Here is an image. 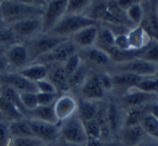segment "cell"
I'll use <instances>...</instances> for the list:
<instances>
[{
	"label": "cell",
	"instance_id": "obj_8",
	"mask_svg": "<svg viewBox=\"0 0 158 146\" xmlns=\"http://www.w3.org/2000/svg\"><path fill=\"white\" fill-rule=\"evenodd\" d=\"M77 51V47L72 42V40L68 38L62 41L60 44H57L54 49L48 52L47 54L40 56L38 60H36L34 63L44 64V65H49L53 63L63 64L70 55L75 54Z\"/></svg>",
	"mask_w": 158,
	"mask_h": 146
},
{
	"label": "cell",
	"instance_id": "obj_36",
	"mask_svg": "<svg viewBox=\"0 0 158 146\" xmlns=\"http://www.w3.org/2000/svg\"><path fill=\"white\" fill-rule=\"evenodd\" d=\"M82 63H84V62H82V59L79 53H75V54L70 55V56L63 63V68H64V70H65V74H66V76H67V78L70 75L74 74V73L81 66Z\"/></svg>",
	"mask_w": 158,
	"mask_h": 146
},
{
	"label": "cell",
	"instance_id": "obj_10",
	"mask_svg": "<svg viewBox=\"0 0 158 146\" xmlns=\"http://www.w3.org/2000/svg\"><path fill=\"white\" fill-rule=\"evenodd\" d=\"M5 56L9 63L10 68L18 69V72L22 68L26 67L31 63L26 46L21 44V42H15V44L8 47Z\"/></svg>",
	"mask_w": 158,
	"mask_h": 146
},
{
	"label": "cell",
	"instance_id": "obj_34",
	"mask_svg": "<svg viewBox=\"0 0 158 146\" xmlns=\"http://www.w3.org/2000/svg\"><path fill=\"white\" fill-rule=\"evenodd\" d=\"M88 77L89 76L87 74V68L82 63L81 66L74 74L68 77V89L69 88H81V86L84 85Z\"/></svg>",
	"mask_w": 158,
	"mask_h": 146
},
{
	"label": "cell",
	"instance_id": "obj_39",
	"mask_svg": "<svg viewBox=\"0 0 158 146\" xmlns=\"http://www.w3.org/2000/svg\"><path fill=\"white\" fill-rule=\"evenodd\" d=\"M84 124L87 135H88V140H98V141L101 140V129H100L97 120H89L87 122H84Z\"/></svg>",
	"mask_w": 158,
	"mask_h": 146
},
{
	"label": "cell",
	"instance_id": "obj_3",
	"mask_svg": "<svg viewBox=\"0 0 158 146\" xmlns=\"http://www.w3.org/2000/svg\"><path fill=\"white\" fill-rule=\"evenodd\" d=\"M65 39H68V38L56 37L50 34H39L36 37L29 39L25 46L28 51L31 63H34L40 56L50 52L52 49H54L57 44H60Z\"/></svg>",
	"mask_w": 158,
	"mask_h": 146
},
{
	"label": "cell",
	"instance_id": "obj_61",
	"mask_svg": "<svg viewBox=\"0 0 158 146\" xmlns=\"http://www.w3.org/2000/svg\"><path fill=\"white\" fill-rule=\"evenodd\" d=\"M0 1H2V0H0Z\"/></svg>",
	"mask_w": 158,
	"mask_h": 146
},
{
	"label": "cell",
	"instance_id": "obj_28",
	"mask_svg": "<svg viewBox=\"0 0 158 146\" xmlns=\"http://www.w3.org/2000/svg\"><path fill=\"white\" fill-rule=\"evenodd\" d=\"M9 130L11 137H31L34 136L29 126L28 119H16L9 122ZM35 137V136H34Z\"/></svg>",
	"mask_w": 158,
	"mask_h": 146
},
{
	"label": "cell",
	"instance_id": "obj_60",
	"mask_svg": "<svg viewBox=\"0 0 158 146\" xmlns=\"http://www.w3.org/2000/svg\"><path fill=\"white\" fill-rule=\"evenodd\" d=\"M0 89H1V85H0Z\"/></svg>",
	"mask_w": 158,
	"mask_h": 146
},
{
	"label": "cell",
	"instance_id": "obj_14",
	"mask_svg": "<svg viewBox=\"0 0 158 146\" xmlns=\"http://www.w3.org/2000/svg\"><path fill=\"white\" fill-rule=\"evenodd\" d=\"M98 33H99V26L91 25V26H87L75 33L74 35L70 36L69 39L77 48L88 49L91 47H94Z\"/></svg>",
	"mask_w": 158,
	"mask_h": 146
},
{
	"label": "cell",
	"instance_id": "obj_32",
	"mask_svg": "<svg viewBox=\"0 0 158 146\" xmlns=\"http://www.w3.org/2000/svg\"><path fill=\"white\" fill-rule=\"evenodd\" d=\"M134 89L142 92H146V93L158 94V77L156 76L143 77L139 81V83L135 86Z\"/></svg>",
	"mask_w": 158,
	"mask_h": 146
},
{
	"label": "cell",
	"instance_id": "obj_17",
	"mask_svg": "<svg viewBox=\"0 0 158 146\" xmlns=\"http://www.w3.org/2000/svg\"><path fill=\"white\" fill-rule=\"evenodd\" d=\"M119 141L125 146H138L147 137L141 126L123 127L119 132Z\"/></svg>",
	"mask_w": 158,
	"mask_h": 146
},
{
	"label": "cell",
	"instance_id": "obj_49",
	"mask_svg": "<svg viewBox=\"0 0 158 146\" xmlns=\"http://www.w3.org/2000/svg\"><path fill=\"white\" fill-rule=\"evenodd\" d=\"M21 2L27 3V5H31V6H36V7H41L44 8L47 1L48 0H19Z\"/></svg>",
	"mask_w": 158,
	"mask_h": 146
},
{
	"label": "cell",
	"instance_id": "obj_57",
	"mask_svg": "<svg viewBox=\"0 0 158 146\" xmlns=\"http://www.w3.org/2000/svg\"><path fill=\"white\" fill-rule=\"evenodd\" d=\"M2 25H6V24L2 22V20H1V19H0V26H2Z\"/></svg>",
	"mask_w": 158,
	"mask_h": 146
},
{
	"label": "cell",
	"instance_id": "obj_27",
	"mask_svg": "<svg viewBox=\"0 0 158 146\" xmlns=\"http://www.w3.org/2000/svg\"><path fill=\"white\" fill-rule=\"evenodd\" d=\"M149 106V105H148ZM148 106H138V107H130L128 108L127 113L123 118V126H140L142 119L149 114Z\"/></svg>",
	"mask_w": 158,
	"mask_h": 146
},
{
	"label": "cell",
	"instance_id": "obj_22",
	"mask_svg": "<svg viewBox=\"0 0 158 146\" xmlns=\"http://www.w3.org/2000/svg\"><path fill=\"white\" fill-rule=\"evenodd\" d=\"M94 47L110 54V51L115 48V34L107 26L99 27V33Z\"/></svg>",
	"mask_w": 158,
	"mask_h": 146
},
{
	"label": "cell",
	"instance_id": "obj_43",
	"mask_svg": "<svg viewBox=\"0 0 158 146\" xmlns=\"http://www.w3.org/2000/svg\"><path fill=\"white\" fill-rule=\"evenodd\" d=\"M35 85L37 88V92H40V93H59L53 86V83L47 78L37 81Z\"/></svg>",
	"mask_w": 158,
	"mask_h": 146
},
{
	"label": "cell",
	"instance_id": "obj_44",
	"mask_svg": "<svg viewBox=\"0 0 158 146\" xmlns=\"http://www.w3.org/2000/svg\"><path fill=\"white\" fill-rule=\"evenodd\" d=\"M57 93H40L37 92L38 106H47V105H53L55 100L57 98Z\"/></svg>",
	"mask_w": 158,
	"mask_h": 146
},
{
	"label": "cell",
	"instance_id": "obj_41",
	"mask_svg": "<svg viewBox=\"0 0 158 146\" xmlns=\"http://www.w3.org/2000/svg\"><path fill=\"white\" fill-rule=\"evenodd\" d=\"M19 42L12 31L7 25L0 26V44L1 46H11V44Z\"/></svg>",
	"mask_w": 158,
	"mask_h": 146
},
{
	"label": "cell",
	"instance_id": "obj_13",
	"mask_svg": "<svg viewBox=\"0 0 158 146\" xmlns=\"http://www.w3.org/2000/svg\"><path fill=\"white\" fill-rule=\"evenodd\" d=\"M158 102V94H151L146 92L139 91L136 89H130L127 93L123 96V103L130 107H138V106H148L153 103Z\"/></svg>",
	"mask_w": 158,
	"mask_h": 146
},
{
	"label": "cell",
	"instance_id": "obj_21",
	"mask_svg": "<svg viewBox=\"0 0 158 146\" xmlns=\"http://www.w3.org/2000/svg\"><path fill=\"white\" fill-rule=\"evenodd\" d=\"M82 50H84V53H82V55L80 54L81 59L87 60L97 66H106L112 61L107 53L102 51L101 49L97 48V47H91V48L82 49Z\"/></svg>",
	"mask_w": 158,
	"mask_h": 146
},
{
	"label": "cell",
	"instance_id": "obj_53",
	"mask_svg": "<svg viewBox=\"0 0 158 146\" xmlns=\"http://www.w3.org/2000/svg\"><path fill=\"white\" fill-rule=\"evenodd\" d=\"M59 146H87V144H76V143H70V142H66L61 140Z\"/></svg>",
	"mask_w": 158,
	"mask_h": 146
},
{
	"label": "cell",
	"instance_id": "obj_56",
	"mask_svg": "<svg viewBox=\"0 0 158 146\" xmlns=\"http://www.w3.org/2000/svg\"><path fill=\"white\" fill-rule=\"evenodd\" d=\"M42 146H55V144L54 143H46V144H44Z\"/></svg>",
	"mask_w": 158,
	"mask_h": 146
},
{
	"label": "cell",
	"instance_id": "obj_23",
	"mask_svg": "<svg viewBox=\"0 0 158 146\" xmlns=\"http://www.w3.org/2000/svg\"><path fill=\"white\" fill-rule=\"evenodd\" d=\"M110 77H112L113 87L126 88L127 90L135 88V86L139 83V81L143 78V77L128 74V73H114V74H110Z\"/></svg>",
	"mask_w": 158,
	"mask_h": 146
},
{
	"label": "cell",
	"instance_id": "obj_40",
	"mask_svg": "<svg viewBox=\"0 0 158 146\" xmlns=\"http://www.w3.org/2000/svg\"><path fill=\"white\" fill-rule=\"evenodd\" d=\"M44 142L36 139L34 136L31 137H12L9 146H42Z\"/></svg>",
	"mask_w": 158,
	"mask_h": 146
},
{
	"label": "cell",
	"instance_id": "obj_1",
	"mask_svg": "<svg viewBox=\"0 0 158 146\" xmlns=\"http://www.w3.org/2000/svg\"><path fill=\"white\" fill-rule=\"evenodd\" d=\"M44 8L27 5L19 0H2L0 1V19L6 25L31 18L42 16Z\"/></svg>",
	"mask_w": 158,
	"mask_h": 146
},
{
	"label": "cell",
	"instance_id": "obj_51",
	"mask_svg": "<svg viewBox=\"0 0 158 146\" xmlns=\"http://www.w3.org/2000/svg\"><path fill=\"white\" fill-rule=\"evenodd\" d=\"M148 111L153 117H155L158 120V102L153 103L148 106Z\"/></svg>",
	"mask_w": 158,
	"mask_h": 146
},
{
	"label": "cell",
	"instance_id": "obj_45",
	"mask_svg": "<svg viewBox=\"0 0 158 146\" xmlns=\"http://www.w3.org/2000/svg\"><path fill=\"white\" fill-rule=\"evenodd\" d=\"M115 49L119 51H128L130 49L129 40H128L127 34H120L115 36Z\"/></svg>",
	"mask_w": 158,
	"mask_h": 146
},
{
	"label": "cell",
	"instance_id": "obj_48",
	"mask_svg": "<svg viewBox=\"0 0 158 146\" xmlns=\"http://www.w3.org/2000/svg\"><path fill=\"white\" fill-rule=\"evenodd\" d=\"M9 69H10V66L7 59H6V56L5 55H0V75L9 72Z\"/></svg>",
	"mask_w": 158,
	"mask_h": 146
},
{
	"label": "cell",
	"instance_id": "obj_42",
	"mask_svg": "<svg viewBox=\"0 0 158 146\" xmlns=\"http://www.w3.org/2000/svg\"><path fill=\"white\" fill-rule=\"evenodd\" d=\"M11 139L12 137L9 130V122L0 121V146H9Z\"/></svg>",
	"mask_w": 158,
	"mask_h": 146
},
{
	"label": "cell",
	"instance_id": "obj_38",
	"mask_svg": "<svg viewBox=\"0 0 158 146\" xmlns=\"http://www.w3.org/2000/svg\"><path fill=\"white\" fill-rule=\"evenodd\" d=\"M21 101H22V104L27 114L28 111H33L38 106L37 92H24V93H21Z\"/></svg>",
	"mask_w": 158,
	"mask_h": 146
},
{
	"label": "cell",
	"instance_id": "obj_31",
	"mask_svg": "<svg viewBox=\"0 0 158 146\" xmlns=\"http://www.w3.org/2000/svg\"><path fill=\"white\" fill-rule=\"evenodd\" d=\"M0 95H2L5 98H7L9 102H11L13 105H15L23 113V115H26V111H25L24 106L22 104L21 101V93H19L18 91H15L14 89L7 86L1 85V89H0Z\"/></svg>",
	"mask_w": 158,
	"mask_h": 146
},
{
	"label": "cell",
	"instance_id": "obj_19",
	"mask_svg": "<svg viewBox=\"0 0 158 146\" xmlns=\"http://www.w3.org/2000/svg\"><path fill=\"white\" fill-rule=\"evenodd\" d=\"M106 120H107L108 128L112 135L119 134L123 126V119L121 117L119 108L114 103H110L106 105Z\"/></svg>",
	"mask_w": 158,
	"mask_h": 146
},
{
	"label": "cell",
	"instance_id": "obj_59",
	"mask_svg": "<svg viewBox=\"0 0 158 146\" xmlns=\"http://www.w3.org/2000/svg\"><path fill=\"white\" fill-rule=\"evenodd\" d=\"M156 12H157V16H158V5H157V9H156Z\"/></svg>",
	"mask_w": 158,
	"mask_h": 146
},
{
	"label": "cell",
	"instance_id": "obj_9",
	"mask_svg": "<svg viewBox=\"0 0 158 146\" xmlns=\"http://www.w3.org/2000/svg\"><path fill=\"white\" fill-rule=\"evenodd\" d=\"M28 122L33 135L44 144L54 143L60 136V123H50L35 119H28Z\"/></svg>",
	"mask_w": 158,
	"mask_h": 146
},
{
	"label": "cell",
	"instance_id": "obj_33",
	"mask_svg": "<svg viewBox=\"0 0 158 146\" xmlns=\"http://www.w3.org/2000/svg\"><path fill=\"white\" fill-rule=\"evenodd\" d=\"M126 16H127L129 23L132 26H138L141 24L144 16V10H143L142 3H138L126 10Z\"/></svg>",
	"mask_w": 158,
	"mask_h": 146
},
{
	"label": "cell",
	"instance_id": "obj_5",
	"mask_svg": "<svg viewBox=\"0 0 158 146\" xmlns=\"http://www.w3.org/2000/svg\"><path fill=\"white\" fill-rule=\"evenodd\" d=\"M67 0H48L41 16L42 34H48L66 14Z\"/></svg>",
	"mask_w": 158,
	"mask_h": 146
},
{
	"label": "cell",
	"instance_id": "obj_46",
	"mask_svg": "<svg viewBox=\"0 0 158 146\" xmlns=\"http://www.w3.org/2000/svg\"><path fill=\"white\" fill-rule=\"evenodd\" d=\"M98 78H99L100 85L103 88L104 91H110L113 89V82H112V77L110 74H100L98 75Z\"/></svg>",
	"mask_w": 158,
	"mask_h": 146
},
{
	"label": "cell",
	"instance_id": "obj_58",
	"mask_svg": "<svg viewBox=\"0 0 158 146\" xmlns=\"http://www.w3.org/2000/svg\"><path fill=\"white\" fill-rule=\"evenodd\" d=\"M156 77H158V68H157V72H156V75H155Z\"/></svg>",
	"mask_w": 158,
	"mask_h": 146
},
{
	"label": "cell",
	"instance_id": "obj_4",
	"mask_svg": "<svg viewBox=\"0 0 158 146\" xmlns=\"http://www.w3.org/2000/svg\"><path fill=\"white\" fill-rule=\"evenodd\" d=\"M60 136L61 140L70 143H88V135L85 129V124L77 115L60 122Z\"/></svg>",
	"mask_w": 158,
	"mask_h": 146
},
{
	"label": "cell",
	"instance_id": "obj_52",
	"mask_svg": "<svg viewBox=\"0 0 158 146\" xmlns=\"http://www.w3.org/2000/svg\"><path fill=\"white\" fill-rule=\"evenodd\" d=\"M138 146H158V141L147 136L146 139H145L141 144H139Z\"/></svg>",
	"mask_w": 158,
	"mask_h": 146
},
{
	"label": "cell",
	"instance_id": "obj_18",
	"mask_svg": "<svg viewBox=\"0 0 158 146\" xmlns=\"http://www.w3.org/2000/svg\"><path fill=\"white\" fill-rule=\"evenodd\" d=\"M127 37L129 40L130 49L135 51L143 50L152 40H154L141 25L131 27L127 33Z\"/></svg>",
	"mask_w": 158,
	"mask_h": 146
},
{
	"label": "cell",
	"instance_id": "obj_11",
	"mask_svg": "<svg viewBox=\"0 0 158 146\" xmlns=\"http://www.w3.org/2000/svg\"><path fill=\"white\" fill-rule=\"evenodd\" d=\"M0 85L12 88L19 93L37 92V88H36L35 83L27 80L19 72H10L9 70L5 74L0 75Z\"/></svg>",
	"mask_w": 158,
	"mask_h": 146
},
{
	"label": "cell",
	"instance_id": "obj_62",
	"mask_svg": "<svg viewBox=\"0 0 158 146\" xmlns=\"http://www.w3.org/2000/svg\"><path fill=\"white\" fill-rule=\"evenodd\" d=\"M157 2H158V0H157Z\"/></svg>",
	"mask_w": 158,
	"mask_h": 146
},
{
	"label": "cell",
	"instance_id": "obj_6",
	"mask_svg": "<svg viewBox=\"0 0 158 146\" xmlns=\"http://www.w3.org/2000/svg\"><path fill=\"white\" fill-rule=\"evenodd\" d=\"M157 68L158 65L156 64L147 62L141 57H136L121 63H116L114 69L115 73H128L140 77H148L155 76Z\"/></svg>",
	"mask_w": 158,
	"mask_h": 146
},
{
	"label": "cell",
	"instance_id": "obj_30",
	"mask_svg": "<svg viewBox=\"0 0 158 146\" xmlns=\"http://www.w3.org/2000/svg\"><path fill=\"white\" fill-rule=\"evenodd\" d=\"M140 126L145 132L146 136L158 141V120L155 117H153L151 114H147L142 119Z\"/></svg>",
	"mask_w": 158,
	"mask_h": 146
},
{
	"label": "cell",
	"instance_id": "obj_29",
	"mask_svg": "<svg viewBox=\"0 0 158 146\" xmlns=\"http://www.w3.org/2000/svg\"><path fill=\"white\" fill-rule=\"evenodd\" d=\"M0 111L3 114L8 121H12V120L16 119H22L24 118L23 113L11 102L5 98L2 95H0Z\"/></svg>",
	"mask_w": 158,
	"mask_h": 146
},
{
	"label": "cell",
	"instance_id": "obj_20",
	"mask_svg": "<svg viewBox=\"0 0 158 146\" xmlns=\"http://www.w3.org/2000/svg\"><path fill=\"white\" fill-rule=\"evenodd\" d=\"M19 73H20L23 77H25L27 80L36 83L37 81L47 78L48 67H47V65H44V64L31 63V64H28L26 67L19 70Z\"/></svg>",
	"mask_w": 158,
	"mask_h": 146
},
{
	"label": "cell",
	"instance_id": "obj_37",
	"mask_svg": "<svg viewBox=\"0 0 158 146\" xmlns=\"http://www.w3.org/2000/svg\"><path fill=\"white\" fill-rule=\"evenodd\" d=\"M92 0H67L66 14H82Z\"/></svg>",
	"mask_w": 158,
	"mask_h": 146
},
{
	"label": "cell",
	"instance_id": "obj_25",
	"mask_svg": "<svg viewBox=\"0 0 158 146\" xmlns=\"http://www.w3.org/2000/svg\"><path fill=\"white\" fill-rule=\"evenodd\" d=\"M99 104L95 101H88L82 100L80 103H78V108H77V114L78 118L82 122H87L89 120L95 119L98 109H99Z\"/></svg>",
	"mask_w": 158,
	"mask_h": 146
},
{
	"label": "cell",
	"instance_id": "obj_54",
	"mask_svg": "<svg viewBox=\"0 0 158 146\" xmlns=\"http://www.w3.org/2000/svg\"><path fill=\"white\" fill-rule=\"evenodd\" d=\"M8 47H9V46H1V44H0V55H5Z\"/></svg>",
	"mask_w": 158,
	"mask_h": 146
},
{
	"label": "cell",
	"instance_id": "obj_26",
	"mask_svg": "<svg viewBox=\"0 0 158 146\" xmlns=\"http://www.w3.org/2000/svg\"><path fill=\"white\" fill-rule=\"evenodd\" d=\"M27 114L29 115V119L50 122V123H59V121H57V119H56V116H55L53 105L37 106L35 109L28 111Z\"/></svg>",
	"mask_w": 158,
	"mask_h": 146
},
{
	"label": "cell",
	"instance_id": "obj_7",
	"mask_svg": "<svg viewBox=\"0 0 158 146\" xmlns=\"http://www.w3.org/2000/svg\"><path fill=\"white\" fill-rule=\"evenodd\" d=\"M10 31L16 38V40L20 39H31L36 37L39 34H42V21L41 16L39 18H31L26 20L20 21V22L13 23L11 25H8Z\"/></svg>",
	"mask_w": 158,
	"mask_h": 146
},
{
	"label": "cell",
	"instance_id": "obj_12",
	"mask_svg": "<svg viewBox=\"0 0 158 146\" xmlns=\"http://www.w3.org/2000/svg\"><path fill=\"white\" fill-rule=\"evenodd\" d=\"M53 108H54L55 116L60 123V122L76 115L78 103L72 95L62 94V95L57 96V98L55 100Z\"/></svg>",
	"mask_w": 158,
	"mask_h": 146
},
{
	"label": "cell",
	"instance_id": "obj_50",
	"mask_svg": "<svg viewBox=\"0 0 158 146\" xmlns=\"http://www.w3.org/2000/svg\"><path fill=\"white\" fill-rule=\"evenodd\" d=\"M100 146H125L120 141H116V140H107V141H103L100 143Z\"/></svg>",
	"mask_w": 158,
	"mask_h": 146
},
{
	"label": "cell",
	"instance_id": "obj_47",
	"mask_svg": "<svg viewBox=\"0 0 158 146\" xmlns=\"http://www.w3.org/2000/svg\"><path fill=\"white\" fill-rule=\"evenodd\" d=\"M143 1H144V0H116L117 5H118L123 11H126L128 8L132 7V6H134V5L142 3Z\"/></svg>",
	"mask_w": 158,
	"mask_h": 146
},
{
	"label": "cell",
	"instance_id": "obj_16",
	"mask_svg": "<svg viewBox=\"0 0 158 146\" xmlns=\"http://www.w3.org/2000/svg\"><path fill=\"white\" fill-rule=\"evenodd\" d=\"M80 91L84 96V100L88 101H98L102 100L105 94V91L100 85L98 75H93V76H89L85 83L80 88Z\"/></svg>",
	"mask_w": 158,
	"mask_h": 146
},
{
	"label": "cell",
	"instance_id": "obj_15",
	"mask_svg": "<svg viewBox=\"0 0 158 146\" xmlns=\"http://www.w3.org/2000/svg\"><path fill=\"white\" fill-rule=\"evenodd\" d=\"M47 67H48L47 79L53 83L57 92L66 91L68 89V78L63 68V64L53 63L47 65Z\"/></svg>",
	"mask_w": 158,
	"mask_h": 146
},
{
	"label": "cell",
	"instance_id": "obj_2",
	"mask_svg": "<svg viewBox=\"0 0 158 146\" xmlns=\"http://www.w3.org/2000/svg\"><path fill=\"white\" fill-rule=\"evenodd\" d=\"M98 24L99 23L94 22L85 14H65L48 34L56 37L69 38L72 35L85 27Z\"/></svg>",
	"mask_w": 158,
	"mask_h": 146
},
{
	"label": "cell",
	"instance_id": "obj_35",
	"mask_svg": "<svg viewBox=\"0 0 158 146\" xmlns=\"http://www.w3.org/2000/svg\"><path fill=\"white\" fill-rule=\"evenodd\" d=\"M141 59L158 65V41L152 40L142 51Z\"/></svg>",
	"mask_w": 158,
	"mask_h": 146
},
{
	"label": "cell",
	"instance_id": "obj_55",
	"mask_svg": "<svg viewBox=\"0 0 158 146\" xmlns=\"http://www.w3.org/2000/svg\"><path fill=\"white\" fill-rule=\"evenodd\" d=\"M0 121H8L7 118H6L5 116H3V114L1 113V111H0Z\"/></svg>",
	"mask_w": 158,
	"mask_h": 146
},
{
	"label": "cell",
	"instance_id": "obj_24",
	"mask_svg": "<svg viewBox=\"0 0 158 146\" xmlns=\"http://www.w3.org/2000/svg\"><path fill=\"white\" fill-rule=\"evenodd\" d=\"M107 8L108 0H92L89 7L87 8V13H85V15L90 18L94 22L99 23L100 21H104Z\"/></svg>",
	"mask_w": 158,
	"mask_h": 146
}]
</instances>
